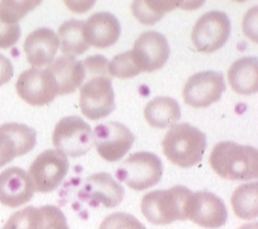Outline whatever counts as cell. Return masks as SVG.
I'll list each match as a JSON object with an SVG mask.
<instances>
[{
	"instance_id": "cell-11",
	"label": "cell",
	"mask_w": 258,
	"mask_h": 229,
	"mask_svg": "<svg viewBox=\"0 0 258 229\" xmlns=\"http://www.w3.org/2000/svg\"><path fill=\"white\" fill-rule=\"evenodd\" d=\"M226 90L223 74L214 70L200 72L189 77L183 90L186 104L195 108H205L218 102Z\"/></svg>"
},
{
	"instance_id": "cell-13",
	"label": "cell",
	"mask_w": 258,
	"mask_h": 229,
	"mask_svg": "<svg viewBox=\"0 0 258 229\" xmlns=\"http://www.w3.org/2000/svg\"><path fill=\"white\" fill-rule=\"evenodd\" d=\"M37 144V132L24 124L7 123L0 126V168L15 158L28 154Z\"/></svg>"
},
{
	"instance_id": "cell-22",
	"label": "cell",
	"mask_w": 258,
	"mask_h": 229,
	"mask_svg": "<svg viewBox=\"0 0 258 229\" xmlns=\"http://www.w3.org/2000/svg\"><path fill=\"white\" fill-rule=\"evenodd\" d=\"M57 32V39L64 56L73 57L76 55H82L90 47L85 37V22L81 20L66 21Z\"/></svg>"
},
{
	"instance_id": "cell-15",
	"label": "cell",
	"mask_w": 258,
	"mask_h": 229,
	"mask_svg": "<svg viewBox=\"0 0 258 229\" xmlns=\"http://www.w3.org/2000/svg\"><path fill=\"white\" fill-rule=\"evenodd\" d=\"M189 220L209 229L223 226L228 219V212L222 198L210 192L193 193L189 206Z\"/></svg>"
},
{
	"instance_id": "cell-25",
	"label": "cell",
	"mask_w": 258,
	"mask_h": 229,
	"mask_svg": "<svg viewBox=\"0 0 258 229\" xmlns=\"http://www.w3.org/2000/svg\"><path fill=\"white\" fill-rule=\"evenodd\" d=\"M3 229H43V216L39 208L29 207L15 212L7 220Z\"/></svg>"
},
{
	"instance_id": "cell-27",
	"label": "cell",
	"mask_w": 258,
	"mask_h": 229,
	"mask_svg": "<svg viewBox=\"0 0 258 229\" xmlns=\"http://www.w3.org/2000/svg\"><path fill=\"white\" fill-rule=\"evenodd\" d=\"M41 2H12V0H4L0 3V16L7 21L19 24L20 20L25 16L35 7L39 6Z\"/></svg>"
},
{
	"instance_id": "cell-20",
	"label": "cell",
	"mask_w": 258,
	"mask_h": 229,
	"mask_svg": "<svg viewBox=\"0 0 258 229\" xmlns=\"http://www.w3.org/2000/svg\"><path fill=\"white\" fill-rule=\"evenodd\" d=\"M228 81L232 90L237 94H255L258 90L257 57H242L236 60L228 70Z\"/></svg>"
},
{
	"instance_id": "cell-2",
	"label": "cell",
	"mask_w": 258,
	"mask_h": 229,
	"mask_svg": "<svg viewBox=\"0 0 258 229\" xmlns=\"http://www.w3.org/2000/svg\"><path fill=\"white\" fill-rule=\"evenodd\" d=\"M211 168L227 180H253L258 176V152L252 146L224 141L214 146L209 158Z\"/></svg>"
},
{
	"instance_id": "cell-1",
	"label": "cell",
	"mask_w": 258,
	"mask_h": 229,
	"mask_svg": "<svg viewBox=\"0 0 258 229\" xmlns=\"http://www.w3.org/2000/svg\"><path fill=\"white\" fill-rule=\"evenodd\" d=\"M85 80L80 86V108L90 120L108 116L115 110V93L108 61L102 55L90 56L82 61Z\"/></svg>"
},
{
	"instance_id": "cell-5",
	"label": "cell",
	"mask_w": 258,
	"mask_h": 229,
	"mask_svg": "<svg viewBox=\"0 0 258 229\" xmlns=\"http://www.w3.org/2000/svg\"><path fill=\"white\" fill-rule=\"evenodd\" d=\"M163 164L153 152L141 151L128 157L116 170V177L133 190H145L161 181Z\"/></svg>"
},
{
	"instance_id": "cell-12",
	"label": "cell",
	"mask_w": 258,
	"mask_h": 229,
	"mask_svg": "<svg viewBox=\"0 0 258 229\" xmlns=\"http://www.w3.org/2000/svg\"><path fill=\"white\" fill-rule=\"evenodd\" d=\"M124 188L112 179L110 173L101 172L86 177L84 186L80 189L79 197L86 202L90 207L104 206L106 208H113L123 201Z\"/></svg>"
},
{
	"instance_id": "cell-4",
	"label": "cell",
	"mask_w": 258,
	"mask_h": 229,
	"mask_svg": "<svg viewBox=\"0 0 258 229\" xmlns=\"http://www.w3.org/2000/svg\"><path fill=\"white\" fill-rule=\"evenodd\" d=\"M208 146L206 135L190 124H175L162 142L163 152L171 163L180 168H190L202 160Z\"/></svg>"
},
{
	"instance_id": "cell-19",
	"label": "cell",
	"mask_w": 258,
	"mask_h": 229,
	"mask_svg": "<svg viewBox=\"0 0 258 229\" xmlns=\"http://www.w3.org/2000/svg\"><path fill=\"white\" fill-rule=\"evenodd\" d=\"M56 80L59 95L72 94L85 80V68L82 61L72 56L57 57L47 68Z\"/></svg>"
},
{
	"instance_id": "cell-30",
	"label": "cell",
	"mask_w": 258,
	"mask_h": 229,
	"mask_svg": "<svg viewBox=\"0 0 258 229\" xmlns=\"http://www.w3.org/2000/svg\"><path fill=\"white\" fill-rule=\"evenodd\" d=\"M21 28L0 16V48H10L19 42Z\"/></svg>"
},
{
	"instance_id": "cell-16",
	"label": "cell",
	"mask_w": 258,
	"mask_h": 229,
	"mask_svg": "<svg viewBox=\"0 0 258 229\" xmlns=\"http://www.w3.org/2000/svg\"><path fill=\"white\" fill-rule=\"evenodd\" d=\"M34 194L32 180L19 167H11L0 173V203L17 208L28 203Z\"/></svg>"
},
{
	"instance_id": "cell-17",
	"label": "cell",
	"mask_w": 258,
	"mask_h": 229,
	"mask_svg": "<svg viewBox=\"0 0 258 229\" xmlns=\"http://www.w3.org/2000/svg\"><path fill=\"white\" fill-rule=\"evenodd\" d=\"M59 48V39L54 30L48 28L37 29L26 37L24 51L33 68L50 65Z\"/></svg>"
},
{
	"instance_id": "cell-6",
	"label": "cell",
	"mask_w": 258,
	"mask_h": 229,
	"mask_svg": "<svg viewBox=\"0 0 258 229\" xmlns=\"http://www.w3.org/2000/svg\"><path fill=\"white\" fill-rule=\"evenodd\" d=\"M52 143L67 158H80L93 146V130L79 116H67L56 124L52 133Z\"/></svg>"
},
{
	"instance_id": "cell-32",
	"label": "cell",
	"mask_w": 258,
	"mask_h": 229,
	"mask_svg": "<svg viewBox=\"0 0 258 229\" xmlns=\"http://www.w3.org/2000/svg\"><path fill=\"white\" fill-rule=\"evenodd\" d=\"M66 4L70 7L73 12L82 13L88 11L89 8H92L94 6V2H90V3H86V2H76V3H71V2H66Z\"/></svg>"
},
{
	"instance_id": "cell-8",
	"label": "cell",
	"mask_w": 258,
	"mask_h": 229,
	"mask_svg": "<svg viewBox=\"0 0 258 229\" xmlns=\"http://www.w3.org/2000/svg\"><path fill=\"white\" fill-rule=\"evenodd\" d=\"M231 33V22L222 11H210L196 22L192 42L201 52H214L224 46Z\"/></svg>"
},
{
	"instance_id": "cell-24",
	"label": "cell",
	"mask_w": 258,
	"mask_h": 229,
	"mask_svg": "<svg viewBox=\"0 0 258 229\" xmlns=\"http://www.w3.org/2000/svg\"><path fill=\"white\" fill-rule=\"evenodd\" d=\"M176 7H180V3L136 0L132 3V12L136 19L144 25H154L167 12L175 10Z\"/></svg>"
},
{
	"instance_id": "cell-28",
	"label": "cell",
	"mask_w": 258,
	"mask_h": 229,
	"mask_svg": "<svg viewBox=\"0 0 258 229\" xmlns=\"http://www.w3.org/2000/svg\"><path fill=\"white\" fill-rule=\"evenodd\" d=\"M99 229H146V226L131 213L115 212L102 221Z\"/></svg>"
},
{
	"instance_id": "cell-14",
	"label": "cell",
	"mask_w": 258,
	"mask_h": 229,
	"mask_svg": "<svg viewBox=\"0 0 258 229\" xmlns=\"http://www.w3.org/2000/svg\"><path fill=\"white\" fill-rule=\"evenodd\" d=\"M141 72L161 69L170 56V44L159 32L142 33L135 42L132 50Z\"/></svg>"
},
{
	"instance_id": "cell-29",
	"label": "cell",
	"mask_w": 258,
	"mask_h": 229,
	"mask_svg": "<svg viewBox=\"0 0 258 229\" xmlns=\"http://www.w3.org/2000/svg\"><path fill=\"white\" fill-rule=\"evenodd\" d=\"M43 216V229H71L67 223L66 215L59 207L55 206H42L39 207Z\"/></svg>"
},
{
	"instance_id": "cell-33",
	"label": "cell",
	"mask_w": 258,
	"mask_h": 229,
	"mask_svg": "<svg viewBox=\"0 0 258 229\" xmlns=\"http://www.w3.org/2000/svg\"><path fill=\"white\" fill-rule=\"evenodd\" d=\"M258 228V224L255 223H250V224H245V225H242V226H240L239 229H257Z\"/></svg>"
},
{
	"instance_id": "cell-23",
	"label": "cell",
	"mask_w": 258,
	"mask_h": 229,
	"mask_svg": "<svg viewBox=\"0 0 258 229\" xmlns=\"http://www.w3.org/2000/svg\"><path fill=\"white\" fill-rule=\"evenodd\" d=\"M233 212L240 219H255L258 213V184L250 182L241 185L232 193L231 197Z\"/></svg>"
},
{
	"instance_id": "cell-3",
	"label": "cell",
	"mask_w": 258,
	"mask_h": 229,
	"mask_svg": "<svg viewBox=\"0 0 258 229\" xmlns=\"http://www.w3.org/2000/svg\"><path fill=\"white\" fill-rule=\"evenodd\" d=\"M193 193L185 186L168 190H154L144 195L141 212L154 225H166L176 220H186Z\"/></svg>"
},
{
	"instance_id": "cell-9",
	"label": "cell",
	"mask_w": 258,
	"mask_h": 229,
	"mask_svg": "<svg viewBox=\"0 0 258 229\" xmlns=\"http://www.w3.org/2000/svg\"><path fill=\"white\" fill-rule=\"evenodd\" d=\"M17 94L32 106H46L59 95L57 84L52 73L44 68H30L21 73L16 82Z\"/></svg>"
},
{
	"instance_id": "cell-10",
	"label": "cell",
	"mask_w": 258,
	"mask_h": 229,
	"mask_svg": "<svg viewBox=\"0 0 258 229\" xmlns=\"http://www.w3.org/2000/svg\"><path fill=\"white\" fill-rule=\"evenodd\" d=\"M93 142L104 160L117 162L131 150L135 135L124 124L110 121L95 126Z\"/></svg>"
},
{
	"instance_id": "cell-18",
	"label": "cell",
	"mask_w": 258,
	"mask_h": 229,
	"mask_svg": "<svg viewBox=\"0 0 258 229\" xmlns=\"http://www.w3.org/2000/svg\"><path fill=\"white\" fill-rule=\"evenodd\" d=\"M121 26L112 13L97 12L85 22V37L90 46L107 48L117 42Z\"/></svg>"
},
{
	"instance_id": "cell-21",
	"label": "cell",
	"mask_w": 258,
	"mask_h": 229,
	"mask_svg": "<svg viewBox=\"0 0 258 229\" xmlns=\"http://www.w3.org/2000/svg\"><path fill=\"white\" fill-rule=\"evenodd\" d=\"M144 115L149 125L163 129L175 125L179 121L181 110L176 99L170 97H157L146 104Z\"/></svg>"
},
{
	"instance_id": "cell-7",
	"label": "cell",
	"mask_w": 258,
	"mask_h": 229,
	"mask_svg": "<svg viewBox=\"0 0 258 229\" xmlns=\"http://www.w3.org/2000/svg\"><path fill=\"white\" fill-rule=\"evenodd\" d=\"M70 170V160L57 150H46L38 155L29 170L34 192L50 193L59 188Z\"/></svg>"
},
{
	"instance_id": "cell-26",
	"label": "cell",
	"mask_w": 258,
	"mask_h": 229,
	"mask_svg": "<svg viewBox=\"0 0 258 229\" xmlns=\"http://www.w3.org/2000/svg\"><path fill=\"white\" fill-rule=\"evenodd\" d=\"M108 72H110L111 77L132 79L141 73V68H140L132 51H126L111 60L108 63Z\"/></svg>"
},
{
	"instance_id": "cell-31",
	"label": "cell",
	"mask_w": 258,
	"mask_h": 229,
	"mask_svg": "<svg viewBox=\"0 0 258 229\" xmlns=\"http://www.w3.org/2000/svg\"><path fill=\"white\" fill-rule=\"evenodd\" d=\"M13 75V65L10 61V59H7L4 55L0 53V86L7 84L12 79Z\"/></svg>"
}]
</instances>
